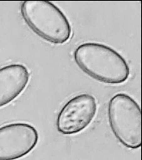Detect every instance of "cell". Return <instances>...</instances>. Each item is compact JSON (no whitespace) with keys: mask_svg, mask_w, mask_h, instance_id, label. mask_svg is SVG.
Wrapping results in <instances>:
<instances>
[{"mask_svg":"<svg viewBox=\"0 0 142 160\" xmlns=\"http://www.w3.org/2000/svg\"><path fill=\"white\" fill-rule=\"evenodd\" d=\"M39 132L26 122L0 127V160H17L27 155L39 142Z\"/></svg>","mask_w":142,"mask_h":160,"instance_id":"cell-5","label":"cell"},{"mask_svg":"<svg viewBox=\"0 0 142 160\" xmlns=\"http://www.w3.org/2000/svg\"><path fill=\"white\" fill-rule=\"evenodd\" d=\"M97 113V101L93 96L82 94L70 99L56 119L58 131L63 135L80 132L89 125Z\"/></svg>","mask_w":142,"mask_h":160,"instance_id":"cell-4","label":"cell"},{"mask_svg":"<svg viewBox=\"0 0 142 160\" xmlns=\"http://www.w3.org/2000/svg\"><path fill=\"white\" fill-rule=\"evenodd\" d=\"M108 120L118 141L128 149L141 146V110L138 103L124 93L114 95L109 101Z\"/></svg>","mask_w":142,"mask_h":160,"instance_id":"cell-3","label":"cell"},{"mask_svg":"<svg viewBox=\"0 0 142 160\" xmlns=\"http://www.w3.org/2000/svg\"><path fill=\"white\" fill-rule=\"evenodd\" d=\"M77 67L91 78L109 84L127 81L130 69L127 61L116 50L98 42H85L73 52Z\"/></svg>","mask_w":142,"mask_h":160,"instance_id":"cell-1","label":"cell"},{"mask_svg":"<svg viewBox=\"0 0 142 160\" xmlns=\"http://www.w3.org/2000/svg\"><path fill=\"white\" fill-rule=\"evenodd\" d=\"M21 14L31 30L53 44H63L72 34L68 18L59 8L48 1H25L21 4Z\"/></svg>","mask_w":142,"mask_h":160,"instance_id":"cell-2","label":"cell"},{"mask_svg":"<svg viewBox=\"0 0 142 160\" xmlns=\"http://www.w3.org/2000/svg\"><path fill=\"white\" fill-rule=\"evenodd\" d=\"M30 74L22 64H11L0 68V108L16 99L26 89Z\"/></svg>","mask_w":142,"mask_h":160,"instance_id":"cell-6","label":"cell"}]
</instances>
